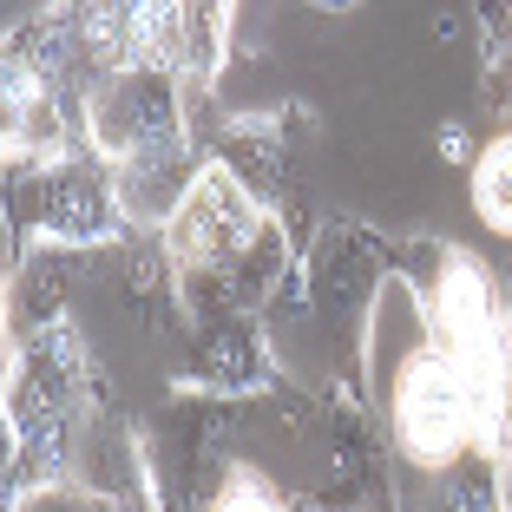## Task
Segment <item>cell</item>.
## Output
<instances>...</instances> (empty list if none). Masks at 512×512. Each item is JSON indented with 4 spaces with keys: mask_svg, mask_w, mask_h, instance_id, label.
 Instances as JSON below:
<instances>
[{
    "mask_svg": "<svg viewBox=\"0 0 512 512\" xmlns=\"http://www.w3.org/2000/svg\"><path fill=\"white\" fill-rule=\"evenodd\" d=\"M394 283H401L407 335H394L381 302H375V322H368V407H375L381 434H388L394 473H447V467H460V460H473V453L499 460L493 421H486L473 381L460 375V362L434 342V329H427L407 276H394Z\"/></svg>",
    "mask_w": 512,
    "mask_h": 512,
    "instance_id": "3",
    "label": "cell"
},
{
    "mask_svg": "<svg viewBox=\"0 0 512 512\" xmlns=\"http://www.w3.org/2000/svg\"><path fill=\"white\" fill-rule=\"evenodd\" d=\"M401 512H499V460L473 453L447 473H394Z\"/></svg>",
    "mask_w": 512,
    "mask_h": 512,
    "instance_id": "7",
    "label": "cell"
},
{
    "mask_svg": "<svg viewBox=\"0 0 512 512\" xmlns=\"http://www.w3.org/2000/svg\"><path fill=\"white\" fill-rule=\"evenodd\" d=\"M499 512H512V453L499 460Z\"/></svg>",
    "mask_w": 512,
    "mask_h": 512,
    "instance_id": "10",
    "label": "cell"
},
{
    "mask_svg": "<svg viewBox=\"0 0 512 512\" xmlns=\"http://www.w3.org/2000/svg\"><path fill=\"white\" fill-rule=\"evenodd\" d=\"M145 53L191 92V106H204L230 53V7H204V0L145 7Z\"/></svg>",
    "mask_w": 512,
    "mask_h": 512,
    "instance_id": "6",
    "label": "cell"
},
{
    "mask_svg": "<svg viewBox=\"0 0 512 512\" xmlns=\"http://www.w3.org/2000/svg\"><path fill=\"white\" fill-rule=\"evenodd\" d=\"M7 230H14L20 256L27 250H112V243L138 237L92 138L60 151V158H40V165H7Z\"/></svg>",
    "mask_w": 512,
    "mask_h": 512,
    "instance_id": "5",
    "label": "cell"
},
{
    "mask_svg": "<svg viewBox=\"0 0 512 512\" xmlns=\"http://www.w3.org/2000/svg\"><path fill=\"white\" fill-rule=\"evenodd\" d=\"M86 138H92V151L106 158L132 230H151V237L178 217V204L191 197L197 171L211 165V158H204V138H197L191 92L151 60V53L112 66V73L86 92Z\"/></svg>",
    "mask_w": 512,
    "mask_h": 512,
    "instance_id": "4",
    "label": "cell"
},
{
    "mask_svg": "<svg viewBox=\"0 0 512 512\" xmlns=\"http://www.w3.org/2000/svg\"><path fill=\"white\" fill-rule=\"evenodd\" d=\"M158 243H165V270H171V289H178L184 342L270 335L263 322L302 270L296 230L263 211L237 184V171L224 165L197 171L191 197L158 230Z\"/></svg>",
    "mask_w": 512,
    "mask_h": 512,
    "instance_id": "2",
    "label": "cell"
},
{
    "mask_svg": "<svg viewBox=\"0 0 512 512\" xmlns=\"http://www.w3.org/2000/svg\"><path fill=\"white\" fill-rule=\"evenodd\" d=\"M480 40H486V106L512 119V7H480Z\"/></svg>",
    "mask_w": 512,
    "mask_h": 512,
    "instance_id": "9",
    "label": "cell"
},
{
    "mask_svg": "<svg viewBox=\"0 0 512 512\" xmlns=\"http://www.w3.org/2000/svg\"><path fill=\"white\" fill-rule=\"evenodd\" d=\"M40 493H92L119 512H165L151 440L92 362L73 322L20 335L7 362V512Z\"/></svg>",
    "mask_w": 512,
    "mask_h": 512,
    "instance_id": "1",
    "label": "cell"
},
{
    "mask_svg": "<svg viewBox=\"0 0 512 512\" xmlns=\"http://www.w3.org/2000/svg\"><path fill=\"white\" fill-rule=\"evenodd\" d=\"M506 434H512V421H506Z\"/></svg>",
    "mask_w": 512,
    "mask_h": 512,
    "instance_id": "11",
    "label": "cell"
},
{
    "mask_svg": "<svg viewBox=\"0 0 512 512\" xmlns=\"http://www.w3.org/2000/svg\"><path fill=\"white\" fill-rule=\"evenodd\" d=\"M467 197H473V217L493 237H512V132L480 145V158L467 165Z\"/></svg>",
    "mask_w": 512,
    "mask_h": 512,
    "instance_id": "8",
    "label": "cell"
}]
</instances>
